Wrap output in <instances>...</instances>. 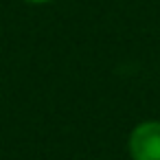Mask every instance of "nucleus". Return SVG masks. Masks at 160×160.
Listing matches in <instances>:
<instances>
[{
	"label": "nucleus",
	"mask_w": 160,
	"mask_h": 160,
	"mask_svg": "<svg viewBox=\"0 0 160 160\" xmlns=\"http://www.w3.org/2000/svg\"><path fill=\"white\" fill-rule=\"evenodd\" d=\"M127 153L132 160H160V121L147 118L132 127L127 136Z\"/></svg>",
	"instance_id": "obj_1"
},
{
	"label": "nucleus",
	"mask_w": 160,
	"mask_h": 160,
	"mask_svg": "<svg viewBox=\"0 0 160 160\" xmlns=\"http://www.w3.org/2000/svg\"><path fill=\"white\" fill-rule=\"evenodd\" d=\"M22 2H27V5H48V2H53V0H22Z\"/></svg>",
	"instance_id": "obj_2"
}]
</instances>
